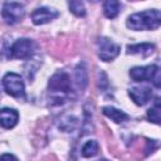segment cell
Listing matches in <instances>:
<instances>
[{"mask_svg": "<svg viewBox=\"0 0 161 161\" xmlns=\"http://www.w3.org/2000/svg\"><path fill=\"white\" fill-rule=\"evenodd\" d=\"M119 10H121V3H119V1H116V0H107V1H104V4H103L104 15H106L108 19H114V18L119 14Z\"/></svg>", "mask_w": 161, "mask_h": 161, "instance_id": "14", "label": "cell"}, {"mask_svg": "<svg viewBox=\"0 0 161 161\" xmlns=\"http://www.w3.org/2000/svg\"><path fill=\"white\" fill-rule=\"evenodd\" d=\"M155 50V45L151 43H141V44H133L127 47L128 54H141L142 57H147L152 54Z\"/></svg>", "mask_w": 161, "mask_h": 161, "instance_id": "12", "label": "cell"}, {"mask_svg": "<svg viewBox=\"0 0 161 161\" xmlns=\"http://www.w3.org/2000/svg\"><path fill=\"white\" fill-rule=\"evenodd\" d=\"M160 111H161V107H160V99L156 98L153 106H151V108L147 111V118H148L151 122L158 125V123H160Z\"/></svg>", "mask_w": 161, "mask_h": 161, "instance_id": "16", "label": "cell"}, {"mask_svg": "<svg viewBox=\"0 0 161 161\" xmlns=\"http://www.w3.org/2000/svg\"><path fill=\"white\" fill-rule=\"evenodd\" d=\"M74 80H75V84L79 89H84L87 83H88V74H87V69H86V65L83 63L78 64V67L75 68V72H74Z\"/></svg>", "mask_w": 161, "mask_h": 161, "instance_id": "13", "label": "cell"}, {"mask_svg": "<svg viewBox=\"0 0 161 161\" xmlns=\"http://www.w3.org/2000/svg\"><path fill=\"white\" fill-rule=\"evenodd\" d=\"M130 77L135 82H152L156 88H160V68L155 64L135 67L130 70Z\"/></svg>", "mask_w": 161, "mask_h": 161, "instance_id": "4", "label": "cell"}, {"mask_svg": "<svg viewBox=\"0 0 161 161\" xmlns=\"http://www.w3.org/2000/svg\"><path fill=\"white\" fill-rule=\"evenodd\" d=\"M68 6L70 11L77 16H84L86 15V8L82 1H69Z\"/></svg>", "mask_w": 161, "mask_h": 161, "instance_id": "17", "label": "cell"}, {"mask_svg": "<svg viewBox=\"0 0 161 161\" xmlns=\"http://www.w3.org/2000/svg\"><path fill=\"white\" fill-rule=\"evenodd\" d=\"M161 24V14L157 9L132 14L127 19V26L132 30H152Z\"/></svg>", "mask_w": 161, "mask_h": 161, "instance_id": "1", "label": "cell"}, {"mask_svg": "<svg viewBox=\"0 0 161 161\" xmlns=\"http://www.w3.org/2000/svg\"><path fill=\"white\" fill-rule=\"evenodd\" d=\"M128 94L132 98V101L138 106L146 104L152 98V92L147 87H133V88H130L128 89Z\"/></svg>", "mask_w": 161, "mask_h": 161, "instance_id": "9", "label": "cell"}, {"mask_svg": "<svg viewBox=\"0 0 161 161\" xmlns=\"http://www.w3.org/2000/svg\"><path fill=\"white\" fill-rule=\"evenodd\" d=\"M97 49H98V57L101 58V60L111 62L119 54L121 47L114 42H112L111 39L101 36L97 40Z\"/></svg>", "mask_w": 161, "mask_h": 161, "instance_id": "7", "label": "cell"}, {"mask_svg": "<svg viewBox=\"0 0 161 161\" xmlns=\"http://www.w3.org/2000/svg\"><path fill=\"white\" fill-rule=\"evenodd\" d=\"M3 86L8 94L18 99H25V87L21 77L16 73H6L3 78Z\"/></svg>", "mask_w": 161, "mask_h": 161, "instance_id": "5", "label": "cell"}, {"mask_svg": "<svg viewBox=\"0 0 161 161\" xmlns=\"http://www.w3.org/2000/svg\"><path fill=\"white\" fill-rule=\"evenodd\" d=\"M59 16V13L54 9H49L45 6L38 8L33 11L31 14V20L35 25H42V24H47L52 20H54L55 18Z\"/></svg>", "mask_w": 161, "mask_h": 161, "instance_id": "8", "label": "cell"}, {"mask_svg": "<svg viewBox=\"0 0 161 161\" xmlns=\"http://www.w3.org/2000/svg\"><path fill=\"white\" fill-rule=\"evenodd\" d=\"M36 43L31 39H18L9 48V58L13 59H30L36 52Z\"/></svg>", "mask_w": 161, "mask_h": 161, "instance_id": "3", "label": "cell"}, {"mask_svg": "<svg viewBox=\"0 0 161 161\" xmlns=\"http://www.w3.org/2000/svg\"><path fill=\"white\" fill-rule=\"evenodd\" d=\"M98 150H99V146H98L97 141L91 140V141H87L83 145V147L80 150V153H82L83 157H93L98 153Z\"/></svg>", "mask_w": 161, "mask_h": 161, "instance_id": "15", "label": "cell"}, {"mask_svg": "<svg viewBox=\"0 0 161 161\" xmlns=\"http://www.w3.org/2000/svg\"><path fill=\"white\" fill-rule=\"evenodd\" d=\"M24 14H25L24 5L16 1L4 3L3 9H1V16L5 20V23L9 25H14L21 21V19L24 18Z\"/></svg>", "mask_w": 161, "mask_h": 161, "instance_id": "6", "label": "cell"}, {"mask_svg": "<svg viewBox=\"0 0 161 161\" xmlns=\"http://www.w3.org/2000/svg\"><path fill=\"white\" fill-rule=\"evenodd\" d=\"M102 112H103V114L106 117H108L109 119H112L116 123H122V122L128 119V114L127 113H125L123 111H119V109H117L114 107H109V106L103 107Z\"/></svg>", "mask_w": 161, "mask_h": 161, "instance_id": "11", "label": "cell"}, {"mask_svg": "<svg viewBox=\"0 0 161 161\" xmlns=\"http://www.w3.org/2000/svg\"><path fill=\"white\" fill-rule=\"evenodd\" d=\"M97 161H108V160H106V158H99V160H97Z\"/></svg>", "mask_w": 161, "mask_h": 161, "instance_id": "19", "label": "cell"}, {"mask_svg": "<svg viewBox=\"0 0 161 161\" xmlns=\"http://www.w3.org/2000/svg\"><path fill=\"white\" fill-rule=\"evenodd\" d=\"M0 161H18V158L11 153H4L0 156Z\"/></svg>", "mask_w": 161, "mask_h": 161, "instance_id": "18", "label": "cell"}, {"mask_svg": "<svg viewBox=\"0 0 161 161\" xmlns=\"http://www.w3.org/2000/svg\"><path fill=\"white\" fill-rule=\"evenodd\" d=\"M49 91L54 94H57V101H64V97L70 93L72 84H70V77L68 73L60 70L53 74V77L49 80Z\"/></svg>", "mask_w": 161, "mask_h": 161, "instance_id": "2", "label": "cell"}, {"mask_svg": "<svg viewBox=\"0 0 161 161\" xmlns=\"http://www.w3.org/2000/svg\"><path fill=\"white\" fill-rule=\"evenodd\" d=\"M19 119V114L13 108H1L0 109V126L10 130L13 128Z\"/></svg>", "mask_w": 161, "mask_h": 161, "instance_id": "10", "label": "cell"}]
</instances>
